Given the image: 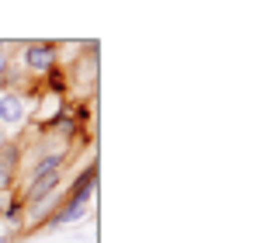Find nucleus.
Returning a JSON list of instances; mask_svg holds the SVG:
<instances>
[{
	"label": "nucleus",
	"mask_w": 257,
	"mask_h": 243,
	"mask_svg": "<svg viewBox=\"0 0 257 243\" xmlns=\"http://www.w3.org/2000/svg\"><path fill=\"white\" fill-rule=\"evenodd\" d=\"M25 118H28L25 97L14 94V90H4L0 94V125H21Z\"/></svg>",
	"instance_id": "nucleus-1"
},
{
	"label": "nucleus",
	"mask_w": 257,
	"mask_h": 243,
	"mask_svg": "<svg viewBox=\"0 0 257 243\" xmlns=\"http://www.w3.org/2000/svg\"><path fill=\"white\" fill-rule=\"evenodd\" d=\"M25 63H28V70H35V73H49L52 63H56V49H52L49 42H32V45L25 49Z\"/></svg>",
	"instance_id": "nucleus-2"
},
{
	"label": "nucleus",
	"mask_w": 257,
	"mask_h": 243,
	"mask_svg": "<svg viewBox=\"0 0 257 243\" xmlns=\"http://www.w3.org/2000/svg\"><path fill=\"white\" fill-rule=\"evenodd\" d=\"M59 163H63V153H49V157H42V160L35 163V177H45V174H56L59 170Z\"/></svg>",
	"instance_id": "nucleus-3"
},
{
	"label": "nucleus",
	"mask_w": 257,
	"mask_h": 243,
	"mask_svg": "<svg viewBox=\"0 0 257 243\" xmlns=\"http://www.w3.org/2000/svg\"><path fill=\"white\" fill-rule=\"evenodd\" d=\"M7 73V56H4V45H0V77Z\"/></svg>",
	"instance_id": "nucleus-4"
},
{
	"label": "nucleus",
	"mask_w": 257,
	"mask_h": 243,
	"mask_svg": "<svg viewBox=\"0 0 257 243\" xmlns=\"http://www.w3.org/2000/svg\"><path fill=\"white\" fill-rule=\"evenodd\" d=\"M0 146H4V132H0Z\"/></svg>",
	"instance_id": "nucleus-5"
},
{
	"label": "nucleus",
	"mask_w": 257,
	"mask_h": 243,
	"mask_svg": "<svg viewBox=\"0 0 257 243\" xmlns=\"http://www.w3.org/2000/svg\"><path fill=\"white\" fill-rule=\"evenodd\" d=\"M0 243H7V240H4V233H0Z\"/></svg>",
	"instance_id": "nucleus-6"
}]
</instances>
